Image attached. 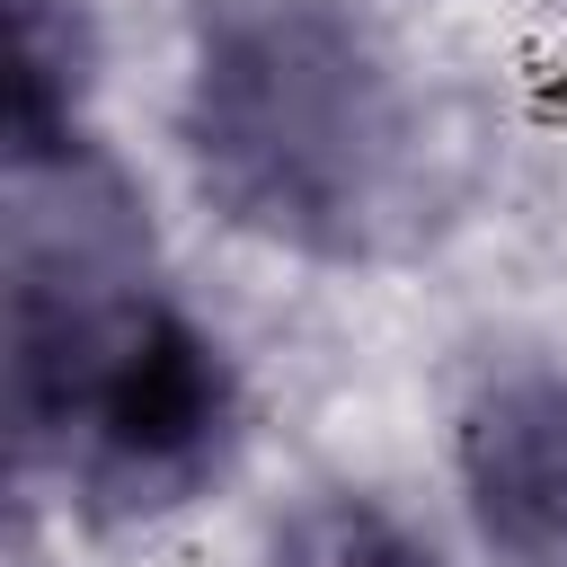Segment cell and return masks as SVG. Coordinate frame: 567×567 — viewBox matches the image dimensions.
Returning a JSON list of instances; mask_svg holds the SVG:
<instances>
[{"label":"cell","instance_id":"cell-1","mask_svg":"<svg viewBox=\"0 0 567 567\" xmlns=\"http://www.w3.org/2000/svg\"><path fill=\"white\" fill-rule=\"evenodd\" d=\"M0 425L18 496L97 540L168 532L248 470V363L159 257L151 195L115 142L9 168Z\"/></svg>","mask_w":567,"mask_h":567},{"label":"cell","instance_id":"cell-2","mask_svg":"<svg viewBox=\"0 0 567 567\" xmlns=\"http://www.w3.org/2000/svg\"><path fill=\"white\" fill-rule=\"evenodd\" d=\"M168 151L230 239L310 275L416 257L461 195L443 97L372 0H177Z\"/></svg>","mask_w":567,"mask_h":567},{"label":"cell","instance_id":"cell-3","mask_svg":"<svg viewBox=\"0 0 567 567\" xmlns=\"http://www.w3.org/2000/svg\"><path fill=\"white\" fill-rule=\"evenodd\" d=\"M443 487L478 567H567V354H478L443 399Z\"/></svg>","mask_w":567,"mask_h":567},{"label":"cell","instance_id":"cell-4","mask_svg":"<svg viewBox=\"0 0 567 567\" xmlns=\"http://www.w3.org/2000/svg\"><path fill=\"white\" fill-rule=\"evenodd\" d=\"M106 18L97 0H9V168H53L106 142Z\"/></svg>","mask_w":567,"mask_h":567},{"label":"cell","instance_id":"cell-5","mask_svg":"<svg viewBox=\"0 0 567 567\" xmlns=\"http://www.w3.org/2000/svg\"><path fill=\"white\" fill-rule=\"evenodd\" d=\"M257 567H461V549L372 478H310L266 514Z\"/></svg>","mask_w":567,"mask_h":567}]
</instances>
